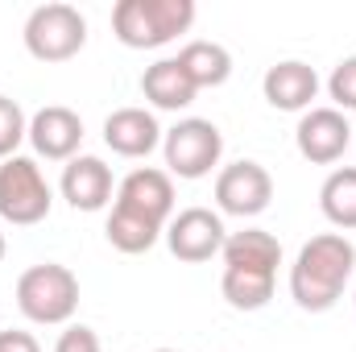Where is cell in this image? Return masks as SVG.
Listing matches in <instances>:
<instances>
[{
  "mask_svg": "<svg viewBox=\"0 0 356 352\" xmlns=\"http://www.w3.org/2000/svg\"><path fill=\"white\" fill-rule=\"evenodd\" d=\"M294 141H298V154L307 162L332 166L353 145V125L340 108H311V112H302V120L294 129Z\"/></svg>",
  "mask_w": 356,
  "mask_h": 352,
  "instance_id": "10",
  "label": "cell"
},
{
  "mask_svg": "<svg viewBox=\"0 0 356 352\" xmlns=\"http://www.w3.org/2000/svg\"><path fill=\"white\" fill-rule=\"evenodd\" d=\"M327 95L336 99L340 112H356V54L340 58L327 75Z\"/></svg>",
  "mask_w": 356,
  "mask_h": 352,
  "instance_id": "21",
  "label": "cell"
},
{
  "mask_svg": "<svg viewBox=\"0 0 356 352\" xmlns=\"http://www.w3.org/2000/svg\"><path fill=\"white\" fill-rule=\"evenodd\" d=\"M178 67L191 75V83L203 88H224L232 75V54L220 42H186L178 50Z\"/></svg>",
  "mask_w": 356,
  "mask_h": 352,
  "instance_id": "17",
  "label": "cell"
},
{
  "mask_svg": "<svg viewBox=\"0 0 356 352\" xmlns=\"http://www.w3.org/2000/svg\"><path fill=\"white\" fill-rule=\"evenodd\" d=\"M261 91H266L269 108H277V112H311V99L319 95V75H315V67L286 58L266 71Z\"/></svg>",
  "mask_w": 356,
  "mask_h": 352,
  "instance_id": "15",
  "label": "cell"
},
{
  "mask_svg": "<svg viewBox=\"0 0 356 352\" xmlns=\"http://www.w3.org/2000/svg\"><path fill=\"white\" fill-rule=\"evenodd\" d=\"M356 269V245L344 232H319L311 237L298 257L290 265V298L311 311L323 315L344 298V286L353 282Z\"/></svg>",
  "mask_w": 356,
  "mask_h": 352,
  "instance_id": "1",
  "label": "cell"
},
{
  "mask_svg": "<svg viewBox=\"0 0 356 352\" xmlns=\"http://www.w3.org/2000/svg\"><path fill=\"white\" fill-rule=\"evenodd\" d=\"M141 95H145L154 108H162V112H178V108L195 104L199 88H195L191 75L178 67V58H158V63L145 67V75H141Z\"/></svg>",
  "mask_w": 356,
  "mask_h": 352,
  "instance_id": "16",
  "label": "cell"
},
{
  "mask_svg": "<svg viewBox=\"0 0 356 352\" xmlns=\"http://www.w3.org/2000/svg\"><path fill=\"white\" fill-rule=\"evenodd\" d=\"M58 191L63 199L75 207V211H104L112 203V191H116V178H112V166L95 154H79L63 166V178H58Z\"/></svg>",
  "mask_w": 356,
  "mask_h": 352,
  "instance_id": "13",
  "label": "cell"
},
{
  "mask_svg": "<svg viewBox=\"0 0 356 352\" xmlns=\"http://www.w3.org/2000/svg\"><path fill=\"white\" fill-rule=\"evenodd\" d=\"M17 307L29 323H71V315L79 311V278L58 262L29 265L17 278Z\"/></svg>",
  "mask_w": 356,
  "mask_h": 352,
  "instance_id": "4",
  "label": "cell"
},
{
  "mask_svg": "<svg viewBox=\"0 0 356 352\" xmlns=\"http://www.w3.org/2000/svg\"><path fill=\"white\" fill-rule=\"evenodd\" d=\"M50 207H54V191L33 158L17 154L0 162V220L29 228V224H42Z\"/></svg>",
  "mask_w": 356,
  "mask_h": 352,
  "instance_id": "6",
  "label": "cell"
},
{
  "mask_svg": "<svg viewBox=\"0 0 356 352\" xmlns=\"http://www.w3.org/2000/svg\"><path fill=\"white\" fill-rule=\"evenodd\" d=\"M353 303H356V294H353Z\"/></svg>",
  "mask_w": 356,
  "mask_h": 352,
  "instance_id": "26",
  "label": "cell"
},
{
  "mask_svg": "<svg viewBox=\"0 0 356 352\" xmlns=\"http://www.w3.org/2000/svg\"><path fill=\"white\" fill-rule=\"evenodd\" d=\"M54 352H104V349H99V336L91 332L88 323H71V328L58 336Z\"/></svg>",
  "mask_w": 356,
  "mask_h": 352,
  "instance_id": "22",
  "label": "cell"
},
{
  "mask_svg": "<svg viewBox=\"0 0 356 352\" xmlns=\"http://www.w3.org/2000/svg\"><path fill=\"white\" fill-rule=\"evenodd\" d=\"M195 25V0H120L112 8V33L129 50H158Z\"/></svg>",
  "mask_w": 356,
  "mask_h": 352,
  "instance_id": "3",
  "label": "cell"
},
{
  "mask_svg": "<svg viewBox=\"0 0 356 352\" xmlns=\"http://www.w3.org/2000/svg\"><path fill=\"white\" fill-rule=\"evenodd\" d=\"M116 207H129V211L166 228L175 220V178H170V170L137 166L133 175H124L116 186Z\"/></svg>",
  "mask_w": 356,
  "mask_h": 352,
  "instance_id": "12",
  "label": "cell"
},
{
  "mask_svg": "<svg viewBox=\"0 0 356 352\" xmlns=\"http://www.w3.org/2000/svg\"><path fill=\"white\" fill-rule=\"evenodd\" d=\"M224 241H228L224 220L211 207H186L166 224V245H170V253L178 262L186 265L211 262L216 253H224Z\"/></svg>",
  "mask_w": 356,
  "mask_h": 352,
  "instance_id": "8",
  "label": "cell"
},
{
  "mask_svg": "<svg viewBox=\"0 0 356 352\" xmlns=\"http://www.w3.org/2000/svg\"><path fill=\"white\" fill-rule=\"evenodd\" d=\"M0 262H4V232H0Z\"/></svg>",
  "mask_w": 356,
  "mask_h": 352,
  "instance_id": "24",
  "label": "cell"
},
{
  "mask_svg": "<svg viewBox=\"0 0 356 352\" xmlns=\"http://www.w3.org/2000/svg\"><path fill=\"white\" fill-rule=\"evenodd\" d=\"M162 232H166L162 224H154V220H145V216H137V211H129V207H116V203H112V216H108V228H104L108 245H112L116 253H129V257L149 253Z\"/></svg>",
  "mask_w": 356,
  "mask_h": 352,
  "instance_id": "18",
  "label": "cell"
},
{
  "mask_svg": "<svg viewBox=\"0 0 356 352\" xmlns=\"http://www.w3.org/2000/svg\"><path fill=\"white\" fill-rule=\"evenodd\" d=\"M0 352H42V344H38L29 332L8 328V332H0Z\"/></svg>",
  "mask_w": 356,
  "mask_h": 352,
  "instance_id": "23",
  "label": "cell"
},
{
  "mask_svg": "<svg viewBox=\"0 0 356 352\" xmlns=\"http://www.w3.org/2000/svg\"><path fill=\"white\" fill-rule=\"evenodd\" d=\"M154 352H178V349H154Z\"/></svg>",
  "mask_w": 356,
  "mask_h": 352,
  "instance_id": "25",
  "label": "cell"
},
{
  "mask_svg": "<svg viewBox=\"0 0 356 352\" xmlns=\"http://www.w3.org/2000/svg\"><path fill=\"white\" fill-rule=\"evenodd\" d=\"M319 207L327 216V224L353 232L356 228V166H340L323 178L319 186Z\"/></svg>",
  "mask_w": 356,
  "mask_h": 352,
  "instance_id": "19",
  "label": "cell"
},
{
  "mask_svg": "<svg viewBox=\"0 0 356 352\" xmlns=\"http://www.w3.org/2000/svg\"><path fill=\"white\" fill-rule=\"evenodd\" d=\"M25 137H29V120H25L21 104L8 99V95H0V162L17 158V145Z\"/></svg>",
  "mask_w": 356,
  "mask_h": 352,
  "instance_id": "20",
  "label": "cell"
},
{
  "mask_svg": "<svg viewBox=\"0 0 356 352\" xmlns=\"http://www.w3.org/2000/svg\"><path fill=\"white\" fill-rule=\"evenodd\" d=\"M224 278L220 290L228 298V307L236 311H261L273 298V282H277V265H282V245L266 228H245L232 232L224 241Z\"/></svg>",
  "mask_w": 356,
  "mask_h": 352,
  "instance_id": "2",
  "label": "cell"
},
{
  "mask_svg": "<svg viewBox=\"0 0 356 352\" xmlns=\"http://www.w3.org/2000/svg\"><path fill=\"white\" fill-rule=\"evenodd\" d=\"M273 199V178L261 162H232L216 175V203L224 216H241V220H253L261 216Z\"/></svg>",
  "mask_w": 356,
  "mask_h": 352,
  "instance_id": "9",
  "label": "cell"
},
{
  "mask_svg": "<svg viewBox=\"0 0 356 352\" xmlns=\"http://www.w3.org/2000/svg\"><path fill=\"white\" fill-rule=\"evenodd\" d=\"M162 154H166V166L178 178H207L220 166V154H224V133L203 120V116H186L178 120L175 129L162 133Z\"/></svg>",
  "mask_w": 356,
  "mask_h": 352,
  "instance_id": "7",
  "label": "cell"
},
{
  "mask_svg": "<svg viewBox=\"0 0 356 352\" xmlns=\"http://www.w3.org/2000/svg\"><path fill=\"white\" fill-rule=\"evenodd\" d=\"M104 141L120 158H149L162 145V125L145 108H116L104 120Z\"/></svg>",
  "mask_w": 356,
  "mask_h": 352,
  "instance_id": "14",
  "label": "cell"
},
{
  "mask_svg": "<svg viewBox=\"0 0 356 352\" xmlns=\"http://www.w3.org/2000/svg\"><path fill=\"white\" fill-rule=\"evenodd\" d=\"M29 145L46 162H71V158H79V145H83V120H79V112L63 108V104H46L42 112L29 116Z\"/></svg>",
  "mask_w": 356,
  "mask_h": 352,
  "instance_id": "11",
  "label": "cell"
},
{
  "mask_svg": "<svg viewBox=\"0 0 356 352\" xmlns=\"http://www.w3.org/2000/svg\"><path fill=\"white\" fill-rule=\"evenodd\" d=\"M25 50L38 63H67L88 46V17L75 4H38L25 17Z\"/></svg>",
  "mask_w": 356,
  "mask_h": 352,
  "instance_id": "5",
  "label": "cell"
}]
</instances>
